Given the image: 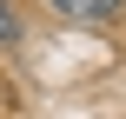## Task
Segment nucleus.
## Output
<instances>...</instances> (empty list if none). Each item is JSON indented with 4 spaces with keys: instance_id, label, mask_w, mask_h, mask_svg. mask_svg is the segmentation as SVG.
<instances>
[{
    "instance_id": "nucleus-1",
    "label": "nucleus",
    "mask_w": 126,
    "mask_h": 119,
    "mask_svg": "<svg viewBox=\"0 0 126 119\" xmlns=\"http://www.w3.org/2000/svg\"><path fill=\"white\" fill-rule=\"evenodd\" d=\"M53 7H60V13H80V20H113L126 0H53Z\"/></svg>"
},
{
    "instance_id": "nucleus-2",
    "label": "nucleus",
    "mask_w": 126,
    "mask_h": 119,
    "mask_svg": "<svg viewBox=\"0 0 126 119\" xmlns=\"http://www.w3.org/2000/svg\"><path fill=\"white\" fill-rule=\"evenodd\" d=\"M0 46H20V13L0 0Z\"/></svg>"
}]
</instances>
